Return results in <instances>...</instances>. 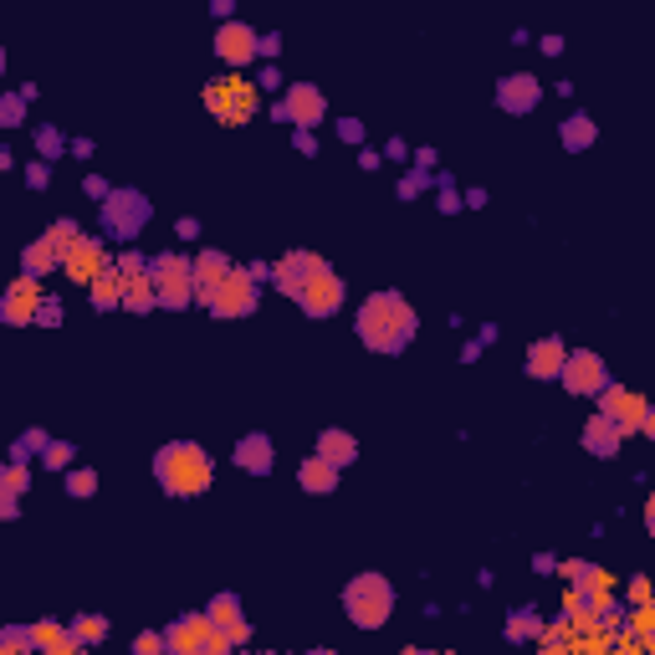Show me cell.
<instances>
[{
  "mask_svg": "<svg viewBox=\"0 0 655 655\" xmlns=\"http://www.w3.org/2000/svg\"><path fill=\"white\" fill-rule=\"evenodd\" d=\"M159 650H169V635H164V630H139V635H134V655H159Z\"/></svg>",
  "mask_w": 655,
  "mask_h": 655,
  "instance_id": "obj_39",
  "label": "cell"
},
{
  "mask_svg": "<svg viewBox=\"0 0 655 655\" xmlns=\"http://www.w3.org/2000/svg\"><path fill=\"white\" fill-rule=\"evenodd\" d=\"M149 272H154V287H159V308L180 313V308H190V302H195V261L190 256L164 251V256H154Z\"/></svg>",
  "mask_w": 655,
  "mask_h": 655,
  "instance_id": "obj_4",
  "label": "cell"
},
{
  "mask_svg": "<svg viewBox=\"0 0 655 655\" xmlns=\"http://www.w3.org/2000/svg\"><path fill=\"white\" fill-rule=\"evenodd\" d=\"M594 139H599V123L589 118V113H569L558 123V144L569 149V154H584V149H594Z\"/></svg>",
  "mask_w": 655,
  "mask_h": 655,
  "instance_id": "obj_24",
  "label": "cell"
},
{
  "mask_svg": "<svg viewBox=\"0 0 655 655\" xmlns=\"http://www.w3.org/2000/svg\"><path fill=\"white\" fill-rule=\"evenodd\" d=\"M31 630H36V650H47V655H72V650H77L72 625L62 630V625H52V620H41V625H31Z\"/></svg>",
  "mask_w": 655,
  "mask_h": 655,
  "instance_id": "obj_27",
  "label": "cell"
},
{
  "mask_svg": "<svg viewBox=\"0 0 655 655\" xmlns=\"http://www.w3.org/2000/svg\"><path fill=\"white\" fill-rule=\"evenodd\" d=\"M236 466L251 471V476H272V466H277L272 435H267V430H246L241 441H236Z\"/></svg>",
  "mask_w": 655,
  "mask_h": 655,
  "instance_id": "obj_19",
  "label": "cell"
},
{
  "mask_svg": "<svg viewBox=\"0 0 655 655\" xmlns=\"http://www.w3.org/2000/svg\"><path fill=\"white\" fill-rule=\"evenodd\" d=\"M210 11L221 16V21H236V16H231V11H236V0H210Z\"/></svg>",
  "mask_w": 655,
  "mask_h": 655,
  "instance_id": "obj_57",
  "label": "cell"
},
{
  "mask_svg": "<svg viewBox=\"0 0 655 655\" xmlns=\"http://www.w3.org/2000/svg\"><path fill=\"white\" fill-rule=\"evenodd\" d=\"M256 87H287V82H282V72H277V67H261Z\"/></svg>",
  "mask_w": 655,
  "mask_h": 655,
  "instance_id": "obj_55",
  "label": "cell"
},
{
  "mask_svg": "<svg viewBox=\"0 0 655 655\" xmlns=\"http://www.w3.org/2000/svg\"><path fill=\"white\" fill-rule=\"evenodd\" d=\"M594 569H599V563H589V558H569V563H563V579H569V584L579 589V584H589V574H594Z\"/></svg>",
  "mask_w": 655,
  "mask_h": 655,
  "instance_id": "obj_43",
  "label": "cell"
},
{
  "mask_svg": "<svg viewBox=\"0 0 655 655\" xmlns=\"http://www.w3.org/2000/svg\"><path fill=\"white\" fill-rule=\"evenodd\" d=\"M538 47H543L548 57H558V52H563V36H543V41H538Z\"/></svg>",
  "mask_w": 655,
  "mask_h": 655,
  "instance_id": "obj_59",
  "label": "cell"
},
{
  "mask_svg": "<svg viewBox=\"0 0 655 655\" xmlns=\"http://www.w3.org/2000/svg\"><path fill=\"white\" fill-rule=\"evenodd\" d=\"M57 318H62V302L47 297V302H41V313H36V323H57Z\"/></svg>",
  "mask_w": 655,
  "mask_h": 655,
  "instance_id": "obj_53",
  "label": "cell"
},
{
  "mask_svg": "<svg viewBox=\"0 0 655 655\" xmlns=\"http://www.w3.org/2000/svg\"><path fill=\"white\" fill-rule=\"evenodd\" d=\"M41 466H47V471H72V446H67V441H52L47 456H41Z\"/></svg>",
  "mask_w": 655,
  "mask_h": 655,
  "instance_id": "obj_40",
  "label": "cell"
},
{
  "mask_svg": "<svg viewBox=\"0 0 655 655\" xmlns=\"http://www.w3.org/2000/svg\"><path fill=\"white\" fill-rule=\"evenodd\" d=\"M123 308H128V313H154V308H159L154 272H134V277H123Z\"/></svg>",
  "mask_w": 655,
  "mask_h": 655,
  "instance_id": "obj_25",
  "label": "cell"
},
{
  "mask_svg": "<svg viewBox=\"0 0 655 655\" xmlns=\"http://www.w3.org/2000/svg\"><path fill=\"white\" fill-rule=\"evenodd\" d=\"M82 190L93 195V200H108V195H113V185L103 180V174H87V180H82Z\"/></svg>",
  "mask_w": 655,
  "mask_h": 655,
  "instance_id": "obj_48",
  "label": "cell"
},
{
  "mask_svg": "<svg viewBox=\"0 0 655 655\" xmlns=\"http://www.w3.org/2000/svg\"><path fill=\"white\" fill-rule=\"evenodd\" d=\"M343 615L354 630H384L389 615H395V584L384 574H354L343 584Z\"/></svg>",
  "mask_w": 655,
  "mask_h": 655,
  "instance_id": "obj_3",
  "label": "cell"
},
{
  "mask_svg": "<svg viewBox=\"0 0 655 655\" xmlns=\"http://www.w3.org/2000/svg\"><path fill=\"white\" fill-rule=\"evenodd\" d=\"M599 410L615 420L625 435H635L640 425H645V415H650V400L640 395V389H625V384H604L599 389Z\"/></svg>",
  "mask_w": 655,
  "mask_h": 655,
  "instance_id": "obj_12",
  "label": "cell"
},
{
  "mask_svg": "<svg viewBox=\"0 0 655 655\" xmlns=\"http://www.w3.org/2000/svg\"><path fill=\"white\" fill-rule=\"evenodd\" d=\"M47 236H52V241L62 246V256H67V246H77V241H82V226H77V221H52V231H47Z\"/></svg>",
  "mask_w": 655,
  "mask_h": 655,
  "instance_id": "obj_42",
  "label": "cell"
},
{
  "mask_svg": "<svg viewBox=\"0 0 655 655\" xmlns=\"http://www.w3.org/2000/svg\"><path fill=\"white\" fill-rule=\"evenodd\" d=\"M26 93H6V98H0V128H16L21 118H26Z\"/></svg>",
  "mask_w": 655,
  "mask_h": 655,
  "instance_id": "obj_37",
  "label": "cell"
},
{
  "mask_svg": "<svg viewBox=\"0 0 655 655\" xmlns=\"http://www.w3.org/2000/svg\"><path fill=\"white\" fill-rule=\"evenodd\" d=\"M435 164H441V154H435V149H420V154H415V169H435Z\"/></svg>",
  "mask_w": 655,
  "mask_h": 655,
  "instance_id": "obj_58",
  "label": "cell"
},
{
  "mask_svg": "<svg viewBox=\"0 0 655 655\" xmlns=\"http://www.w3.org/2000/svg\"><path fill=\"white\" fill-rule=\"evenodd\" d=\"M164 635H169L174 655H205V650L210 655H226V635H221V625H215L205 609H200V615H180Z\"/></svg>",
  "mask_w": 655,
  "mask_h": 655,
  "instance_id": "obj_6",
  "label": "cell"
},
{
  "mask_svg": "<svg viewBox=\"0 0 655 655\" xmlns=\"http://www.w3.org/2000/svg\"><path fill=\"white\" fill-rule=\"evenodd\" d=\"M558 384L569 389V395L599 400V389L609 384V369H604V359L594 354V348H574V354L563 359V374H558Z\"/></svg>",
  "mask_w": 655,
  "mask_h": 655,
  "instance_id": "obj_8",
  "label": "cell"
},
{
  "mask_svg": "<svg viewBox=\"0 0 655 655\" xmlns=\"http://www.w3.org/2000/svg\"><path fill=\"white\" fill-rule=\"evenodd\" d=\"M645 528H650V538H655V492H650V502H645Z\"/></svg>",
  "mask_w": 655,
  "mask_h": 655,
  "instance_id": "obj_62",
  "label": "cell"
},
{
  "mask_svg": "<svg viewBox=\"0 0 655 655\" xmlns=\"http://www.w3.org/2000/svg\"><path fill=\"white\" fill-rule=\"evenodd\" d=\"M543 625H538V615H533V609H512V620L502 625V635L512 640V645H522V640H533Z\"/></svg>",
  "mask_w": 655,
  "mask_h": 655,
  "instance_id": "obj_32",
  "label": "cell"
},
{
  "mask_svg": "<svg viewBox=\"0 0 655 655\" xmlns=\"http://www.w3.org/2000/svg\"><path fill=\"white\" fill-rule=\"evenodd\" d=\"M31 487V466L26 461H11L6 471H0V497H26Z\"/></svg>",
  "mask_w": 655,
  "mask_h": 655,
  "instance_id": "obj_33",
  "label": "cell"
},
{
  "mask_svg": "<svg viewBox=\"0 0 655 655\" xmlns=\"http://www.w3.org/2000/svg\"><path fill=\"white\" fill-rule=\"evenodd\" d=\"M430 190V169H410L405 180H400V200H415V195H425Z\"/></svg>",
  "mask_w": 655,
  "mask_h": 655,
  "instance_id": "obj_41",
  "label": "cell"
},
{
  "mask_svg": "<svg viewBox=\"0 0 655 655\" xmlns=\"http://www.w3.org/2000/svg\"><path fill=\"white\" fill-rule=\"evenodd\" d=\"M563 359H569L563 338H538V343H528V374H533V379H558V374H563Z\"/></svg>",
  "mask_w": 655,
  "mask_h": 655,
  "instance_id": "obj_23",
  "label": "cell"
},
{
  "mask_svg": "<svg viewBox=\"0 0 655 655\" xmlns=\"http://www.w3.org/2000/svg\"><path fill=\"white\" fill-rule=\"evenodd\" d=\"M277 52H282V36H277V31H261V47H256V57H267V62H272Z\"/></svg>",
  "mask_w": 655,
  "mask_h": 655,
  "instance_id": "obj_50",
  "label": "cell"
},
{
  "mask_svg": "<svg viewBox=\"0 0 655 655\" xmlns=\"http://www.w3.org/2000/svg\"><path fill=\"white\" fill-rule=\"evenodd\" d=\"M26 185H31V190H47V185H52V159L36 154V164L26 169Z\"/></svg>",
  "mask_w": 655,
  "mask_h": 655,
  "instance_id": "obj_44",
  "label": "cell"
},
{
  "mask_svg": "<svg viewBox=\"0 0 655 655\" xmlns=\"http://www.w3.org/2000/svg\"><path fill=\"white\" fill-rule=\"evenodd\" d=\"M435 185H441V205H435V210H441V215H456V210H466V195L451 185V174H441V180H435Z\"/></svg>",
  "mask_w": 655,
  "mask_h": 655,
  "instance_id": "obj_38",
  "label": "cell"
},
{
  "mask_svg": "<svg viewBox=\"0 0 655 655\" xmlns=\"http://www.w3.org/2000/svg\"><path fill=\"white\" fill-rule=\"evenodd\" d=\"M221 635H226V650L246 645V640H251V625H246V615H241V620H231V625H221Z\"/></svg>",
  "mask_w": 655,
  "mask_h": 655,
  "instance_id": "obj_45",
  "label": "cell"
},
{
  "mask_svg": "<svg viewBox=\"0 0 655 655\" xmlns=\"http://www.w3.org/2000/svg\"><path fill=\"white\" fill-rule=\"evenodd\" d=\"M415 328H420V318L400 292H369L354 313V333L369 354H405Z\"/></svg>",
  "mask_w": 655,
  "mask_h": 655,
  "instance_id": "obj_1",
  "label": "cell"
},
{
  "mask_svg": "<svg viewBox=\"0 0 655 655\" xmlns=\"http://www.w3.org/2000/svg\"><path fill=\"white\" fill-rule=\"evenodd\" d=\"M72 154L77 159H93V139H72Z\"/></svg>",
  "mask_w": 655,
  "mask_h": 655,
  "instance_id": "obj_60",
  "label": "cell"
},
{
  "mask_svg": "<svg viewBox=\"0 0 655 655\" xmlns=\"http://www.w3.org/2000/svg\"><path fill=\"white\" fill-rule=\"evenodd\" d=\"M62 476H67V497H77V502L98 497V471H93V466H72V471H62Z\"/></svg>",
  "mask_w": 655,
  "mask_h": 655,
  "instance_id": "obj_31",
  "label": "cell"
},
{
  "mask_svg": "<svg viewBox=\"0 0 655 655\" xmlns=\"http://www.w3.org/2000/svg\"><path fill=\"white\" fill-rule=\"evenodd\" d=\"M0 650H6V655H26V650H36V630H26V625H6V630H0Z\"/></svg>",
  "mask_w": 655,
  "mask_h": 655,
  "instance_id": "obj_35",
  "label": "cell"
},
{
  "mask_svg": "<svg viewBox=\"0 0 655 655\" xmlns=\"http://www.w3.org/2000/svg\"><path fill=\"white\" fill-rule=\"evenodd\" d=\"M579 441H584V451L589 456H599V461H609V456H620V446H625V430L609 420L604 410H594L589 420H584V430H579Z\"/></svg>",
  "mask_w": 655,
  "mask_h": 655,
  "instance_id": "obj_18",
  "label": "cell"
},
{
  "mask_svg": "<svg viewBox=\"0 0 655 655\" xmlns=\"http://www.w3.org/2000/svg\"><path fill=\"white\" fill-rule=\"evenodd\" d=\"M277 123H297V128H318L328 118V98L318 93L313 82H287V98L272 108Z\"/></svg>",
  "mask_w": 655,
  "mask_h": 655,
  "instance_id": "obj_9",
  "label": "cell"
},
{
  "mask_svg": "<svg viewBox=\"0 0 655 655\" xmlns=\"http://www.w3.org/2000/svg\"><path fill=\"white\" fill-rule=\"evenodd\" d=\"M313 451L328 456V461L343 471V466H354V461H359V435H354V430H343V425H328V430H318Z\"/></svg>",
  "mask_w": 655,
  "mask_h": 655,
  "instance_id": "obj_20",
  "label": "cell"
},
{
  "mask_svg": "<svg viewBox=\"0 0 655 655\" xmlns=\"http://www.w3.org/2000/svg\"><path fill=\"white\" fill-rule=\"evenodd\" d=\"M538 103H543V82H538L533 72H507V77L497 82V108H502V113L522 118V113H533Z\"/></svg>",
  "mask_w": 655,
  "mask_h": 655,
  "instance_id": "obj_15",
  "label": "cell"
},
{
  "mask_svg": "<svg viewBox=\"0 0 655 655\" xmlns=\"http://www.w3.org/2000/svg\"><path fill=\"white\" fill-rule=\"evenodd\" d=\"M343 277L333 272V267H318L313 277H308V287L297 292V308L308 313V318H333L338 308H343Z\"/></svg>",
  "mask_w": 655,
  "mask_h": 655,
  "instance_id": "obj_11",
  "label": "cell"
},
{
  "mask_svg": "<svg viewBox=\"0 0 655 655\" xmlns=\"http://www.w3.org/2000/svg\"><path fill=\"white\" fill-rule=\"evenodd\" d=\"M205 615L215 620V625H231V620H241L246 615V604H241V594H231V589H221L210 604H205Z\"/></svg>",
  "mask_w": 655,
  "mask_h": 655,
  "instance_id": "obj_29",
  "label": "cell"
},
{
  "mask_svg": "<svg viewBox=\"0 0 655 655\" xmlns=\"http://www.w3.org/2000/svg\"><path fill=\"white\" fill-rule=\"evenodd\" d=\"M261 47V31H251L246 21H221L215 26V57H221L226 67H246Z\"/></svg>",
  "mask_w": 655,
  "mask_h": 655,
  "instance_id": "obj_14",
  "label": "cell"
},
{
  "mask_svg": "<svg viewBox=\"0 0 655 655\" xmlns=\"http://www.w3.org/2000/svg\"><path fill=\"white\" fill-rule=\"evenodd\" d=\"M318 267H328L323 256H313V251H287V256L277 261V267H272V287H277L282 297H292V302H297V292L308 287V277H313Z\"/></svg>",
  "mask_w": 655,
  "mask_h": 655,
  "instance_id": "obj_17",
  "label": "cell"
},
{
  "mask_svg": "<svg viewBox=\"0 0 655 655\" xmlns=\"http://www.w3.org/2000/svg\"><path fill=\"white\" fill-rule=\"evenodd\" d=\"M0 517L16 522V517H21V497H0Z\"/></svg>",
  "mask_w": 655,
  "mask_h": 655,
  "instance_id": "obj_56",
  "label": "cell"
},
{
  "mask_svg": "<svg viewBox=\"0 0 655 655\" xmlns=\"http://www.w3.org/2000/svg\"><path fill=\"white\" fill-rule=\"evenodd\" d=\"M210 476H215V461H210V451L205 446H195V441H169V446H159L154 451V482L169 492V497H200L205 487H210Z\"/></svg>",
  "mask_w": 655,
  "mask_h": 655,
  "instance_id": "obj_2",
  "label": "cell"
},
{
  "mask_svg": "<svg viewBox=\"0 0 655 655\" xmlns=\"http://www.w3.org/2000/svg\"><path fill=\"white\" fill-rule=\"evenodd\" d=\"M292 149H297V154H318V134H313V128H297Z\"/></svg>",
  "mask_w": 655,
  "mask_h": 655,
  "instance_id": "obj_51",
  "label": "cell"
},
{
  "mask_svg": "<svg viewBox=\"0 0 655 655\" xmlns=\"http://www.w3.org/2000/svg\"><path fill=\"white\" fill-rule=\"evenodd\" d=\"M62 267V246L52 241V236H41V241H31L26 251H21V272H31V277H47V272H57Z\"/></svg>",
  "mask_w": 655,
  "mask_h": 655,
  "instance_id": "obj_26",
  "label": "cell"
},
{
  "mask_svg": "<svg viewBox=\"0 0 655 655\" xmlns=\"http://www.w3.org/2000/svg\"><path fill=\"white\" fill-rule=\"evenodd\" d=\"M41 277H31V272H21L16 282H11V292H6V302H0V318H6L11 328H26V323H36V313H41Z\"/></svg>",
  "mask_w": 655,
  "mask_h": 655,
  "instance_id": "obj_13",
  "label": "cell"
},
{
  "mask_svg": "<svg viewBox=\"0 0 655 655\" xmlns=\"http://www.w3.org/2000/svg\"><path fill=\"white\" fill-rule=\"evenodd\" d=\"M149 200L139 195V190H113L108 200H103V226L113 231V236H123V241H134L144 226H149Z\"/></svg>",
  "mask_w": 655,
  "mask_h": 655,
  "instance_id": "obj_7",
  "label": "cell"
},
{
  "mask_svg": "<svg viewBox=\"0 0 655 655\" xmlns=\"http://www.w3.org/2000/svg\"><path fill=\"white\" fill-rule=\"evenodd\" d=\"M205 308L215 318H246V313H256V277L246 267H231V277L215 287V297L205 302Z\"/></svg>",
  "mask_w": 655,
  "mask_h": 655,
  "instance_id": "obj_10",
  "label": "cell"
},
{
  "mask_svg": "<svg viewBox=\"0 0 655 655\" xmlns=\"http://www.w3.org/2000/svg\"><path fill=\"white\" fill-rule=\"evenodd\" d=\"M47 446H52V435H47V430H21V435H16V446H11V461L47 456Z\"/></svg>",
  "mask_w": 655,
  "mask_h": 655,
  "instance_id": "obj_30",
  "label": "cell"
},
{
  "mask_svg": "<svg viewBox=\"0 0 655 655\" xmlns=\"http://www.w3.org/2000/svg\"><path fill=\"white\" fill-rule=\"evenodd\" d=\"M72 635H77V645H103V640H108V620H103V615H77V620H72Z\"/></svg>",
  "mask_w": 655,
  "mask_h": 655,
  "instance_id": "obj_34",
  "label": "cell"
},
{
  "mask_svg": "<svg viewBox=\"0 0 655 655\" xmlns=\"http://www.w3.org/2000/svg\"><path fill=\"white\" fill-rule=\"evenodd\" d=\"M62 149H72V144L62 139V128L41 123V128H36V154H41V159H62Z\"/></svg>",
  "mask_w": 655,
  "mask_h": 655,
  "instance_id": "obj_36",
  "label": "cell"
},
{
  "mask_svg": "<svg viewBox=\"0 0 655 655\" xmlns=\"http://www.w3.org/2000/svg\"><path fill=\"white\" fill-rule=\"evenodd\" d=\"M630 604H650V579H645V574L630 579Z\"/></svg>",
  "mask_w": 655,
  "mask_h": 655,
  "instance_id": "obj_52",
  "label": "cell"
},
{
  "mask_svg": "<svg viewBox=\"0 0 655 655\" xmlns=\"http://www.w3.org/2000/svg\"><path fill=\"white\" fill-rule=\"evenodd\" d=\"M149 267H154V261H144L139 251H123V256H118V272H123V277H134V272H149Z\"/></svg>",
  "mask_w": 655,
  "mask_h": 655,
  "instance_id": "obj_46",
  "label": "cell"
},
{
  "mask_svg": "<svg viewBox=\"0 0 655 655\" xmlns=\"http://www.w3.org/2000/svg\"><path fill=\"white\" fill-rule=\"evenodd\" d=\"M256 103H261V93H256V82H246V77H215V82H205V108L221 118L226 128L246 123L256 113Z\"/></svg>",
  "mask_w": 655,
  "mask_h": 655,
  "instance_id": "obj_5",
  "label": "cell"
},
{
  "mask_svg": "<svg viewBox=\"0 0 655 655\" xmlns=\"http://www.w3.org/2000/svg\"><path fill=\"white\" fill-rule=\"evenodd\" d=\"M190 261H195V302H210L215 287L231 277V261H226L221 251H195Z\"/></svg>",
  "mask_w": 655,
  "mask_h": 655,
  "instance_id": "obj_21",
  "label": "cell"
},
{
  "mask_svg": "<svg viewBox=\"0 0 655 655\" xmlns=\"http://www.w3.org/2000/svg\"><path fill=\"white\" fill-rule=\"evenodd\" d=\"M640 435H650V441H655V405H650V415H645V425H640Z\"/></svg>",
  "mask_w": 655,
  "mask_h": 655,
  "instance_id": "obj_63",
  "label": "cell"
},
{
  "mask_svg": "<svg viewBox=\"0 0 655 655\" xmlns=\"http://www.w3.org/2000/svg\"><path fill=\"white\" fill-rule=\"evenodd\" d=\"M87 297H93V308L98 313H113V308H123V272L113 267V272H103L98 282H93V292H87Z\"/></svg>",
  "mask_w": 655,
  "mask_h": 655,
  "instance_id": "obj_28",
  "label": "cell"
},
{
  "mask_svg": "<svg viewBox=\"0 0 655 655\" xmlns=\"http://www.w3.org/2000/svg\"><path fill=\"white\" fill-rule=\"evenodd\" d=\"M384 154H389V159H405L410 149H405V139H389V144H384Z\"/></svg>",
  "mask_w": 655,
  "mask_h": 655,
  "instance_id": "obj_61",
  "label": "cell"
},
{
  "mask_svg": "<svg viewBox=\"0 0 655 655\" xmlns=\"http://www.w3.org/2000/svg\"><path fill=\"white\" fill-rule=\"evenodd\" d=\"M174 236H180V241H200V221H195V215H180V221H174Z\"/></svg>",
  "mask_w": 655,
  "mask_h": 655,
  "instance_id": "obj_49",
  "label": "cell"
},
{
  "mask_svg": "<svg viewBox=\"0 0 655 655\" xmlns=\"http://www.w3.org/2000/svg\"><path fill=\"white\" fill-rule=\"evenodd\" d=\"M338 139L343 144H364V123L359 118H338Z\"/></svg>",
  "mask_w": 655,
  "mask_h": 655,
  "instance_id": "obj_47",
  "label": "cell"
},
{
  "mask_svg": "<svg viewBox=\"0 0 655 655\" xmlns=\"http://www.w3.org/2000/svg\"><path fill=\"white\" fill-rule=\"evenodd\" d=\"M297 487L308 492V497H333V492H338V466H333L328 456L313 451L308 461L297 466Z\"/></svg>",
  "mask_w": 655,
  "mask_h": 655,
  "instance_id": "obj_22",
  "label": "cell"
},
{
  "mask_svg": "<svg viewBox=\"0 0 655 655\" xmlns=\"http://www.w3.org/2000/svg\"><path fill=\"white\" fill-rule=\"evenodd\" d=\"M379 164H384V154H379V149H359V169H369V174H374Z\"/></svg>",
  "mask_w": 655,
  "mask_h": 655,
  "instance_id": "obj_54",
  "label": "cell"
},
{
  "mask_svg": "<svg viewBox=\"0 0 655 655\" xmlns=\"http://www.w3.org/2000/svg\"><path fill=\"white\" fill-rule=\"evenodd\" d=\"M62 272H67L72 282H82V287H93V282L108 272V251H103V241L82 236L77 246H67V256H62Z\"/></svg>",
  "mask_w": 655,
  "mask_h": 655,
  "instance_id": "obj_16",
  "label": "cell"
}]
</instances>
